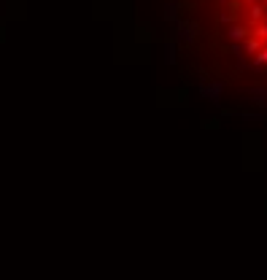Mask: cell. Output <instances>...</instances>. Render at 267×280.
I'll return each mask as SVG.
<instances>
[{"label":"cell","mask_w":267,"mask_h":280,"mask_svg":"<svg viewBox=\"0 0 267 280\" xmlns=\"http://www.w3.org/2000/svg\"><path fill=\"white\" fill-rule=\"evenodd\" d=\"M222 92H224V83L222 81H203L200 83V95L211 102H219L222 100Z\"/></svg>","instance_id":"cell-1"},{"label":"cell","mask_w":267,"mask_h":280,"mask_svg":"<svg viewBox=\"0 0 267 280\" xmlns=\"http://www.w3.org/2000/svg\"><path fill=\"white\" fill-rule=\"evenodd\" d=\"M195 33H197V27L195 24H189V22H176V38L178 41H195Z\"/></svg>","instance_id":"cell-2"},{"label":"cell","mask_w":267,"mask_h":280,"mask_svg":"<svg viewBox=\"0 0 267 280\" xmlns=\"http://www.w3.org/2000/svg\"><path fill=\"white\" fill-rule=\"evenodd\" d=\"M227 35H230V41H237V43H240V41H246V38H249V30H246V27L243 24H230V30H227Z\"/></svg>","instance_id":"cell-3"},{"label":"cell","mask_w":267,"mask_h":280,"mask_svg":"<svg viewBox=\"0 0 267 280\" xmlns=\"http://www.w3.org/2000/svg\"><path fill=\"white\" fill-rule=\"evenodd\" d=\"M243 49L249 51V54H256L262 49V38H256V35H249V38L243 41Z\"/></svg>","instance_id":"cell-4"},{"label":"cell","mask_w":267,"mask_h":280,"mask_svg":"<svg viewBox=\"0 0 267 280\" xmlns=\"http://www.w3.org/2000/svg\"><path fill=\"white\" fill-rule=\"evenodd\" d=\"M264 11H267L264 3H251V8H249V19H251V22H259L262 16H264Z\"/></svg>","instance_id":"cell-5"},{"label":"cell","mask_w":267,"mask_h":280,"mask_svg":"<svg viewBox=\"0 0 267 280\" xmlns=\"http://www.w3.org/2000/svg\"><path fill=\"white\" fill-rule=\"evenodd\" d=\"M249 95H251V100L256 102V105H267V89L256 87V89H251V92H249Z\"/></svg>","instance_id":"cell-6"},{"label":"cell","mask_w":267,"mask_h":280,"mask_svg":"<svg viewBox=\"0 0 267 280\" xmlns=\"http://www.w3.org/2000/svg\"><path fill=\"white\" fill-rule=\"evenodd\" d=\"M262 65H267V46L256 51V57H254V68H262Z\"/></svg>","instance_id":"cell-7"},{"label":"cell","mask_w":267,"mask_h":280,"mask_svg":"<svg viewBox=\"0 0 267 280\" xmlns=\"http://www.w3.org/2000/svg\"><path fill=\"white\" fill-rule=\"evenodd\" d=\"M176 16H178V0H170L167 3V19L176 22Z\"/></svg>","instance_id":"cell-8"},{"label":"cell","mask_w":267,"mask_h":280,"mask_svg":"<svg viewBox=\"0 0 267 280\" xmlns=\"http://www.w3.org/2000/svg\"><path fill=\"white\" fill-rule=\"evenodd\" d=\"M165 60H167V65L176 62V43H167V57Z\"/></svg>","instance_id":"cell-9"},{"label":"cell","mask_w":267,"mask_h":280,"mask_svg":"<svg viewBox=\"0 0 267 280\" xmlns=\"http://www.w3.org/2000/svg\"><path fill=\"white\" fill-rule=\"evenodd\" d=\"M251 35H256V38H262V41H267V24H259Z\"/></svg>","instance_id":"cell-10"},{"label":"cell","mask_w":267,"mask_h":280,"mask_svg":"<svg viewBox=\"0 0 267 280\" xmlns=\"http://www.w3.org/2000/svg\"><path fill=\"white\" fill-rule=\"evenodd\" d=\"M243 119H249V121H259L262 114H243Z\"/></svg>","instance_id":"cell-11"},{"label":"cell","mask_w":267,"mask_h":280,"mask_svg":"<svg viewBox=\"0 0 267 280\" xmlns=\"http://www.w3.org/2000/svg\"><path fill=\"white\" fill-rule=\"evenodd\" d=\"M254 3H267V0H254Z\"/></svg>","instance_id":"cell-12"},{"label":"cell","mask_w":267,"mask_h":280,"mask_svg":"<svg viewBox=\"0 0 267 280\" xmlns=\"http://www.w3.org/2000/svg\"><path fill=\"white\" fill-rule=\"evenodd\" d=\"M219 3H230V0H219Z\"/></svg>","instance_id":"cell-13"},{"label":"cell","mask_w":267,"mask_h":280,"mask_svg":"<svg viewBox=\"0 0 267 280\" xmlns=\"http://www.w3.org/2000/svg\"><path fill=\"white\" fill-rule=\"evenodd\" d=\"M197 3H200V0H197Z\"/></svg>","instance_id":"cell-14"}]
</instances>
